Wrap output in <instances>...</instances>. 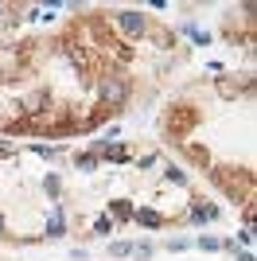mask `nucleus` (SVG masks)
<instances>
[{"mask_svg": "<svg viewBox=\"0 0 257 261\" xmlns=\"http://www.w3.org/2000/svg\"><path fill=\"white\" fill-rule=\"evenodd\" d=\"M90 94L97 98V106H106L113 117H121V113L133 106V98H137V82H133L128 70H117V66L101 63V70H97Z\"/></svg>", "mask_w": 257, "mask_h": 261, "instance_id": "nucleus-1", "label": "nucleus"}, {"mask_svg": "<svg viewBox=\"0 0 257 261\" xmlns=\"http://www.w3.org/2000/svg\"><path fill=\"white\" fill-rule=\"evenodd\" d=\"M211 184L222 191L230 203H242V211L253 207V172L249 168H230V164H211L207 168Z\"/></svg>", "mask_w": 257, "mask_h": 261, "instance_id": "nucleus-2", "label": "nucleus"}, {"mask_svg": "<svg viewBox=\"0 0 257 261\" xmlns=\"http://www.w3.org/2000/svg\"><path fill=\"white\" fill-rule=\"evenodd\" d=\"M109 23V32L117 35V39H125V43H137V39H144L152 28V16H144L140 8H113V12H101Z\"/></svg>", "mask_w": 257, "mask_h": 261, "instance_id": "nucleus-3", "label": "nucleus"}, {"mask_svg": "<svg viewBox=\"0 0 257 261\" xmlns=\"http://www.w3.org/2000/svg\"><path fill=\"white\" fill-rule=\"evenodd\" d=\"M199 109L195 106H171L168 113L160 117V133H164V141L168 144H183V141H191V129L199 125Z\"/></svg>", "mask_w": 257, "mask_h": 261, "instance_id": "nucleus-4", "label": "nucleus"}, {"mask_svg": "<svg viewBox=\"0 0 257 261\" xmlns=\"http://www.w3.org/2000/svg\"><path fill=\"white\" fill-rule=\"evenodd\" d=\"M214 94L222 101H238V98H253V70H222L214 78Z\"/></svg>", "mask_w": 257, "mask_h": 261, "instance_id": "nucleus-5", "label": "nucleus"}, {"mask_svg": "<svg viewBox=\"0 0 257 261\" xmlns=\"http://www.w3.org/2000/svg\"><path fill=\"white\" fill-rule=\"evenodd\" d=\"M51 109H55V90L47 82H35V86H28L20 94V117L23 121H35L43 113H51Z\"/></svg>", "mask_w": 257, "mask_h": 261, "instance_id": "nucleus-6", "label": "nucleus"}, {"mask_svg": "<svg viewBox=\"0 0 257 261\" xmlns=\"http://www.w3.org/2000/svg\"><path fill=\"white\" fill-rule=\"evenodd\" d=\"M222 218V207L218 203H207L203 195H191V203H187V211H183L175 222H183V226H195V230H203L211 226V222H218Z\"/></svg>", "mask_w": 257, "mask_h": 261, "instance_id": "nucleus-7", "label": "nucleus"}, {"mask_svg": "<svg viewBox=\"0 0 257 261\" xmlns=\"http://www.w3.org/2000/svg\"><path fill=\"white\" fill-rule=\"evenodd\" d=\"M70 230H66V207L63 203H51V215H47V226H43V242H63Z\"/></svg>", "mask_w": 257, "mask_h": 261, "instance_id": "nucleus-8", "label": "nucleus"}, {"mask_svg": "<svg viewBox=\"0 0 257 261\" xmlns=\"http://www.w3.org/2000/svg\"><path fill=\"white\" fill-rule=\"evenodd\" d=\"M133 222H137L140 230H168L171 215H164V211H156V207H133Z\"/></svg>", "mask_w": 257, "mask_h": 261, "instance_id": "nucleus-9", "label": "nucleus"}, {"mask_svg": "<svg viewBox=\"0 0 257 261\" xmlns=\"http://www.w3.org/2000/svg\"><path fill=\"white\" fill-rule=\"evenodd\" d=\"M144 39H152V47L160 55H171L175 47H179V39H175V28H168V23H156L152 20V28H148V35Z\"/></svg>", "mask_w": 257, "mask_h": 261, "instance_id": "nucleus-10", "label": "nucleus"}, {"mask_svg": "<svg viewBox=\"0 0 257 261\" xmlns=\"http://www.w3.org/2000/svg\"><path fill=\"white\" fill-rule=\"evenodd\" d=\"M179 35H183V39H191L195 47H211V39H214L211 32H203V28H199V20H183L179 28H175V39H179Z\"/></svg>", "mask_w": 257, "mask_h": 261, "instance_id": "nucleus-11", "label": "nucleus"}, {"mask_svg": "<svg viewBox=\"0 0 257 261\" xmlns=\"http://www.w3.org/2000/svg\"><path fill=\"white\" fill-rule=\"evenodd\" d=\"M106 218L113 222V226H128V222H133V203H128V199H113V203H106Z\"/></svg>", "mask_w": 257, "mask_h": 261, "instance_id": "nucleus-12", "label": "nucleus"}, {"mask_svg": "<svg viewBox=\"0 0 257 261\" xmlns=\"http://www.w3.org/2000/svg\"><path fill=\"white\" fill-rule=\"evenodd\" d=\"M28 152L39 156V160H47V164H55V160H63V156H66V148H63V144H28Z\"/></svg>", "mask_w": 257, "mask_h": 261, "instance_id": "nucleus-13", "label": "nucleus"}, {"mask_svg": "<svg viewBox=\"0 0 257 261\" xmlns=\"http://www.w3.org/2000/svg\"><path fill=\"white\" fill-rule=\"evenodd\" d=\"M70 164H74V172H82V175H90V172L101 168V160H97L90 148H86V152H74V156H70Z\"/></svg>", "mask_w": 257, "mask_h": 261, "instance_id": "nucleus-14", "label": "nucleus"}, {"mask_svg": "<svg viewBox=\"0 0 257 261\" xmlns=\"http://www.w3.org/2000/svg\"><path fill=\"white\" fill-rule=\"evenodd\" d=\"M43 191H47L51 203H59V199H63V175H59V172H47V175H43Z\"/></svg>", "mask_w": 257, "mask_h": 261, "instance_id": "nucleus-15", "label": "nucleus"}, {"mask_svg": "<svg viewBox=\"0 0 257 261\" xmlns=\"http://www.w3.org/2000/svg\"><path fill=\"white\" fill-rule=\"evenodd\" d=\"M191 246H195V250H203V253H218V250H222V238H214V234H195Z\"/></svg>", "mask_w": 257, "mask_h": 261, "instance_id": "nucleus-16", "label": "nucleus"}, {"mask_svg": "<svg viewBox=\"0 0 257 261\" xmlns=\"http://www.w3.org/2000/svg\"><path fill=\"white\" fill-rule=\"evenodd\" d=\"M164 184H175V187H187V172H183L179 164H164Z\"/></svg>", "mask_w": 257, "mask_h": 261, "instance_id": "nucleus-17", "label": "nucleus"}, {"mask_svg": "<svg viewBox=\"0 0 257 261\" xmlns=\"http://www.w3.org/2000/svg\"><path fill=\"white\" fill-rule=\"evenodd\" d=\"M156 257V246H152L148 238L144 242H133V261H152Z\"/></svg>", "mask_w": 257, "mask_h": 261, "instance_id": "nucleus-18", "label": "nucleus"}, {"mask_svg": "<svg viewBox=\"0 0 257 261\" xmlns=\"http://www.w3.org/2000/svg\"><path fill=\"white\" fill-rule=\"evenodd\" d=\"M109 257H133V242L128 238H113L109 242Z\"/></svg>", "mask_w": 257, "mask_h": 261, "instance_id": "nucleus-19", "label": "nucleus"}, {"mask_svg": "<svg viewBox=\"0 0 257 261\" xmlns=\"http://www.w3.org/2000/svg\"><path fill=\"white\" fill-rule=\"evenodd\" d=\"M164 250H168V253H183V250H191V238H179V234H171V238H164Z\"/></svg>", "mask_w": 257, "mask_h": 261, "instance_id": "nucleus-20", "label": "nucleus"}, {"mask_svg": "<svg viewBox=\"0 0 257 261\" xmlns=\"http://www.w3.org/2000/svg\"><path fill=\"white\" fill-rule=\"evenodd\" d=\"M133 164H137V172H152V168L160 164V156H156V152H144V156H137Z\"/></svg>", "mask_w": 257, "mask_h": 261, "instance_id": "nucleus-21", "label": "nucleus"}, {"mask_svg": "<svg viewBox=\"0 0 257 261\" xmlns=\"http://www.w3.org/2000/svg\"><path fill=\"white\" fill-rule=\"evenodd\" d=\"M94 234H117V226H113L106 215H97V218H94Z\"/></svg>", "mask_w": 257, "mask_h": 261, "instance_id": "nucleus-22", "label": "nucleus"}, {"mask_svg": "<svg viewBox=\"0 0 257 261\" xmlns=\"http://www.w3.org/2000/svg\"><path fill=\"white\" fill-rule=\"evenodd\" d=\"M16 152H20V148H16V144H8L4 137H0V160H12Z\"/></svg>", "mask_w": 257, "mask_h": 261, "instance_id": "nucleus-23", "label": "nucleus"}, {"mask_svg": "<svg viewBox=\"0 0 257 261\" xmlns=\"http://www.w3.org/2000/svg\"><path fill=\"white\" fill-rule=\"evenodd\" d=\"M234 261H257L253 250H234Z\"/></svg>", "mask_w": 257, "mask_h": 261, "instance_id": "nucleus-24", "label": "nucleus"}, {"mask_svg": "<svg viewBox=\"0 0 257 261\" xmlns=\"http://www.w3.org/2000/svg\"><path fill=\"white\" fill-rule=\"evenodd\" d=\"M0 238H8V218L0 215Z\"/></svg>", "mask_w": 257, "mask_h": 261, "instance_id": "nucleus-25", "label": "nucleus"}]
</instances>
